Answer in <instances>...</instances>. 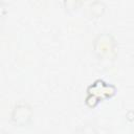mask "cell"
I'll return each instance as SVG.
<instances>
[{"label": "cell", "instance_id": "obj_1", "mask_svg": "<svg viewBox=\"0 0 134 134\" xmlns=\"http://www.w3.org/2000/svg\"><path fill=\"white\" fill-rule=\"evenodd\" d=\"M27 112H30V110L26 105H20V106L16 107V109L14 111V114H13L14 119L17 122H20L21 119L23 121H26V119H28L29 116H30V113L27 114Z\"/></svg>", "mask_w": 134, "mask_h": 134}]
</instances>
